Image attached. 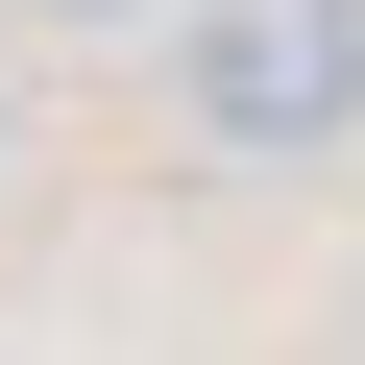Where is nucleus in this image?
I'll list each match as a JSON object with an SVG mask.
<instances>
[{
	"label": "nucleus",
	"mask_w": 365,
	"mask_h": 365,
	"mask_svg": "<svg viewBox=\"0 0 365 365\" xmlns=\"http://www.w3.org/2000/svg\"><path fill=\"white\" fill-rule=\"evenodd\" d=\"M170 98H195L220 170L341 146V122H365V0H195V25H170Z\"/></svg>",
	"instance_id": "1"
},
{
	"label": "nucleus",
	"mask_w": 365,
	"mask_h": 365,
	"mask_svg": "<svg viewBox=\"0 0 365 365\" xmlns=\"http://www.w3.org/2000/svg\"><path fill=\"white\" fill-rule=\"evenodd\" d=\"M25 25H146V0H25Z\"/></svg>",
	"instance_id": "2"
}]
</instances>
